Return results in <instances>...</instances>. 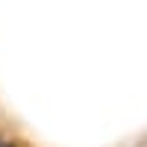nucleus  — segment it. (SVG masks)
I'll list each match as a JSON object with an SVG mask.
<instances>
[{
    "label": "nucleus",
    "mask_w": 147,
    "mask_h": 147,
    "mask_svg": "<svg viewBox=\"0 0 147 147\" xmlns=\"http://www.w3.org/2000/svg\"><path fill=\"white\" fill-rule=\"evenodd\" d=\"M0 147H3V144H0Z\"/></svg>",
    "instance_id": "obj_1"
}]
</instances>
